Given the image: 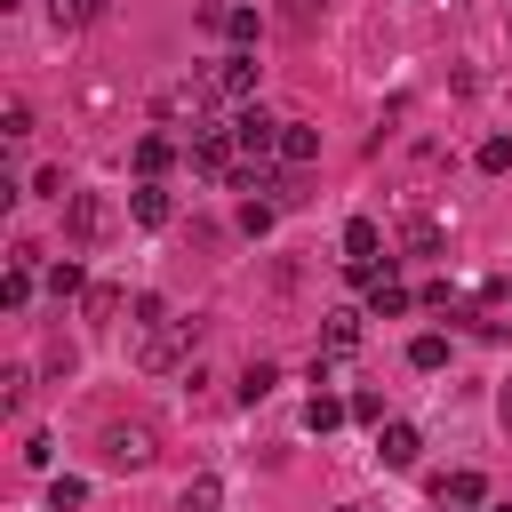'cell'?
<instances>
[{
  "label": "cell",
  "mask_w": 512,
  "mask_h": 512,
  "mask_svg": "<svg viewBox=\"0 0 512 512\" xmlns=\"http://www.w3.org/2000/svg\"><path fill=\"white\" fill-rule=\"evenodd\" d=\"M96 448H104V464H112V472H144V464L160 456V432H152L144 416H112Z\"/></svg>",
  "instance_id": "6da1fadb"
},
{
  "label": "cell",
  "mask_w": 512,
  "mask_h": 512,
  "mask_svg": "<svg viewBox=\"0 0 512 512\" xmlns=\"http://www.w3.org/2000/svg\"><path fill=\"white\" fill-rule=\"evenodd\" d=\"M192 344H200V320H160V328H144V336H136V368L168 376V368H176Z\"/></svg>",
  "instance_id": "7a4b0ae2"
},
{
  "label": "cell",
  "mask_w": 512,
  "mask_h": 512,
  "mask_svg": "<svg viewBox=\"0 0 512 512\" xmlns=\"http://www.w3.org/2000/svg\"><path fill=\"white\" fill-rule=\"evenodd\" d=\"M104 232H112V200H104V192H72V200H64V240H72V248H96Z\"/></svg>",
  "instance_id": "3957f363"
},
{
  "label": "cell",
  "mask_w": 512,
  "mask_h": 512,
  "mask_svg": "<svg viewBox=\"0 0 512 512\" xmlns=\"http://www.w3.org/2000/svg\"><path fill=\"white\" fill-rule=\"evenodd\" d=\"M192 168H200V176H240L232 128H192Z\"/></svg>",
  "instance_id": "277c9868"
},
{
  "label": "cell",
  "mask_w": 512,
  "mask_h": 512,
  "mask_svg": "<svg viewBox=\"0 0 512 512\" xmlns=\"http://www.w3.org/2000/svg\"><path fill=\"white\" fill-rule=\"evenodd\" d=\"M416 456H424V432H416V424H400V416L376 424V464H384V472H408Z\"/></svg>",
  "instance_id": "5b68a950"
},
{
  "label": "cell",
  "mask_w": 512,
  "mask_h": 512,
  "mask_svg": "<svg viewBox=\"0 0 512 512\" xmlns=\"http://www.w3.org/2000/svg\"><path fill=\"white\" fill-rule=\"evenodd\" d=\"M376 248H384L376 216H352V224H344V272H352V280H368V272H376Z\"/></svg>",
  "instance_id": "8992f818"
},
{
  "label": "cell",
  "mask_w": 512,
  "mask_h": 512,
  "mask_svg": "<svg viewBox=\"0 0 512 512\" xmlns=\"http://www.w3.org/2000/svg\"><path fill=\"white\" fill-rule=\"evenodd\" d=\"M360 288H368V312H376V320H400V312L416 304V296H408V288L392 280V256H384V264H376V272H368Z\"/></svg>",
  "instance_id": "52a82bcc"
},
{
  "label": "cell",
  "mask_w": 512,
  "mask_h": 512,
  "mask_svg": "<svg viewBox=\"0 0 512 512\" xmlns=\"http://www.w3.org/2000/svg\"><path fill=\"white\" fill-rule=\"evenodd\" d=\"M216 96H256V56H248V48H232V56L216 64Z\"/></svg>",
  "instance_id": "ba28073f"
},
{
  "label": "cell",
  "mask_w": 512,
  "mask_h": 512,
  "mask_svg": "<svg viewBox=\"0 0 512 512\" xmlns=\"http://www.w3.org/2000/svg\"><path fill=\"white\" fill-rule=\"evenodd\" d=\"M280 160H288V168H312V160H320V128L280 120Z\"/></svg>",
  "instance_id": "9c48e42d"
},
{
  "label": "cell",
  "mask_w": 512,
  "mask_h": 512,
  "mask_svg": "<svg viewBox=\"0 0 512 512\" xmlns=\"http://www.w3.org/2000/svg\"><path fill=\"white\" fill-rule=\"evenodd\" d=\"M128 216H136V224H144V232H160V224H168V216H176V200H168V192H160V184H136V192H128Z\"/></svg>",
  "instance_id": "30bf717a"
},
{
  "label": "cell",
  "mask_w": 512,
  "mask_h": 512,
  "mask_svg": "<svg viewBox=\"0 0 512 512\" xmlns=\"http://www.w3.org/2000/svg\"><path fill=\"white\" fill-rule=\"evenodd\" d=\"M48 296H56V304L88 296V272H80V256H56V264H48Z\"/></svg>",
  "instance_id": "8fae6325"
},
{
  "label": "cell",
  "mask_w": 512,
  "mask_h": 512,
  "mask_svg": "<svg viewBox=\"0 0 512 512\" xmlns=\"http://www.w3.org/2000/svg\"><path fill=\"white\" fill-rule=\"evenodd\" d=\"M320 344H328V360H344V352H360V312H328V328H320Z\"/></svg>",
  "instance_id": "7c38bea8"
},
{
  "label": "cell",
  "mask_w": 512,
  "mask_h": 512,
  "mask_svg": "<svg viewBox=\"0 0 512 512\" xmlns=\"http://www.w3.org/2000/svg\"><path fill=\"white\" fill-rule=\"evenodd\" d=\"M120 304H128V288H112V280H96V288L80 296V312H88L96 328H104V320H120Z\"/></svg>",
  "instance_id": "4fadbf2b"
},
{
  "label": "cell",
  "mask_w": 512,
  "mask_h": 512,
  "mask_svg": "<svg viewBox=\"0 0 512 512\" xmlns=\"http://www.w3.org/2000/svg\"><path fill=\"white\" fill-rule=\"evenodd\" d=\"M480 496H488V480H480V472H448V480H440V504H456V512H472Z\"/></svg>",
  "instance_id": "5bb4252c"
},
{
  "label": "cell",
  "mask_w": 512,
  "mask_h": 512,
  "mask_svg": "<svg viewBox=\"0 0 512 512\" xmlns=\"http://www.w3.org/2000/svg\"><path fill=\"white\" fill-rule=\"evenodd\" d=\"M320 16H328V0H280V24H288L296 40H312V32H320Z\"/></svg>",
  "instance_id": "9a60e30c"
},
{
  "label": "cell",
  "mask_w": 512,
  "mask_h": 512,
  "mask_svg": "<svg viewBox=\"0 0 512 512\" xmlns=\"http://www.w3.org/2000/svg\"><path fill=\"white\" fill-rule=\"evenodd\" d=\"M104 16V0H48V24L56 32H80V24H96Z\"/></svg>",
  "instance_id": "2e32d148"
},
{
  "label": "cell",
  "mask_w": 512,
  "mask_h": 512,
  "mask_svg": "<svg viewBox=\"0 0 512 512\" xmlns=\"http://www.w3.org/2000/svg\"><path fill=\"white\" fill-rule=\"evenodd\" d=\"M344 416H352V400H328V392H312V400H304V424H312V432H336Z\"/></svg>",
  "instance_id": "e0dca14e"
},
{
  "label": "cell",
  "mask_w": 512,
  "mask_h": 512,
  "mask_svg": "<svg viewBox=\"0 0 512 512\" xmlns=\"http://www.w3.org/2000/svg\"><path fill=\"white\" fill-rule=\"evenodd\" d=\"M168 160H176V144H168V136H144V144H136V176H144V184H152Z\"/></svg>",
  "instance_id": "ac0fdd59"
},
{
  "label": "cell",
  "mask_w": 512,
  "mask_h": 512,
  "mask_svg": "<svg viewBox=\"0 0 512 512\" xmlns=\"http://www.w3.org/2000/svg\"><path fill=\"white\" fill-rule=\"evenodd\" d=\"M400 240H408V256H440V224H432V216H408Z\"/></svg>",
  "instance_id": "d6986e66"
},
{
  "label": "cell",
  "mask_w": 512,
  "mask_h": 512,
  "mask_svg": "<svg viewBox=\"0 0 512 512\" xmlns=\"http://www.w3.org/2000/svg\"><path fill=\"white\" fill-rule=\"evenodd\" d=\"M408 368L440 376V368H448V336H416V344H408Z\"/></svg>",
  "instance_id": "ffe728a7"
},
{
  "label": "cell",
  "mask_w": 512,
  "mask_h": 512,
  "mask_svg": "<svg viewBox=\"0 0 512 512\" xmlns=\"http://www.w3.org/2000/svg\"><path fill=\"white\" fill-rule=\"evenodd\" d=\"M272 384H280V368H272V360H248V368H240V400H248V408H256Z\"/></svg>",
  "instance_id": "44dd1931"
},
{
  "label": "cell",
  "mask_w": 512,
  "mask_h": 512,
  "mask_svg": "<svg viewBox=\"0 0 512 512\" xmlns=\"http://www.w3.org/2000/svg\"><path fill=\"white\" fill-rule=\"evenodd\" d=\"M24 400H32V368H0V408L16 416Z\"/></svg>",
  "instance_id": "7402d4cb"
},
{
  "label": "cell",
  "mask_w": 512,
  "mask_h": 512,
  "mask_svg": "<svg viewBox=\"0 0 512 512\" xmlns=\"http://www.w3.org/2000/svg\"><path fill=\"white\" fill-rule=\"evenodd\" d=\"M72 504H88V480L56 472V480H48V512H72Z\"/></svg>",
  "instance_id": "603a6c76"
},
{
  "label": "cell",
  "mask_w": 512,
  "mask_h": 512,
  "mask_svg": "<svg viewBox=\"0 0 512 512\" xmlns=\"http://www.w3.org/2000/svg\"><path fill=\"white\" fill-rule=\"evenodd\" d=\"M0 304H8V312H24V304H32V272H24V264H8V280H0Z\"/></svg>",
  "instance_id": "cb8c5ba5"
},
{
  "label": "cell",
  "mask_w": 512,
  "mask_h": 512,
  "mask_svg": "<svg viewBox=\"0 0 512 512\" xmlns=\"http://www.w3.org/2000/svg\"><path fill=\"white\" fill-rule=\"evenodd\" d=\"M472 160H480V168H488V176H504V168H512V136H488V144H480V152H472Z\"/></svg>",
  "instance_id": "d4e9b609"
},
{
  "label": "cell",
  "mask_w": 512,
  "mask_h": 512,
  "mask_svg": "<svg viewBox=\"0 0 512 512\" xmlns=\"http://www.w3.org/2000/svg\"><path fill=\"white\" fill-rule=\"evenodd\" d=\"M240 232L264 240V232H272V200H240Z\"/></svg>",
  "instance_id": "484cf974"
},
{
  "label": "cell",
  "mask_w": 512,
  "mask_h": 512,
  "mask_svg": "<svg viewBox=\"0 0 512 512\" xmlns=\"http://www.w3.org/2000/svg\"><path fill=\"white\" fill-rule=\"evenodd\" d=\"M224 32H232V40H240V48H248V40H256V32H264V16H256V8H232V16H224Z\"/></svg>",
  "instance_id": "4316f807"
},
{
  "label": "cell",
  "mask_w": 512,
  "mask_h": 512,
  "mask_svg": "<svg viewBox=\"0 0 512 512\" xmlns=\"http://www.w3.org/2000/svg\"><path fill=\"white\" fill-rule=\"evenodd\" d=\"M0 136H8V144H16V136H32V104H24V96L0 112Z\"/></svg>",
  "instance_id": "83f0119b"
},
{
  "label": "cell",
  "mask_w": 512,
  "mask_h": 512,
  "mask_svg": "<svg viewBox=\"0 0 512 512\" xmlns=\"http://www.w3.org/2000/svg\"><path fill=\"white\" fill-rule=\"evenodd\" d=\"M352 416H360V424H392V416H384V400H376V392H352Z\"/></svg>",
  "instance_id": "f1b7e54d"
},
{
  "label": "cell",
  "mask_w": 512,
  "mask_h": 512,
  "mask_svg": "<svg viewBox=\"0 0 512 512\" xmlns=\"http://www.w3.org/2000/svg\"><path fill=\"white\" fill-rule=\"evenodd\" d=\"M184 512H216V480H192L184 488Z\"/></svg>",
  "instance_id": "f546056e"
},
{
  "label": "cell",
  "mask_w": 512,
  "mask_h": 512,
  "mask_svg": "<svg viewBox=\"0 0 512 512\" xmlns=\"http://www.w3.org/2000/svg\"><path fill=\"white\" fill-rule=\"evenodd\" d=\"M496 408H504V424H512V384H504V392H496Z\"/></svg>",
  "instance_id": "4dcf8cb0"
},
{
  "label": "cell",
  "mask_w": 512,
  "mask_h": 512,
  "mask_svg": "<svg viewBox=\"0 0 512 512\" xmlns=\"http://www.w3.org/2000/svg\"><path fill=\"white\" fill-rule=\"evenodd\" d=\"M336 512H368V504H336Z\"/></svg>",
  "instance_id": "1f68e13d"
}]
</instances>
